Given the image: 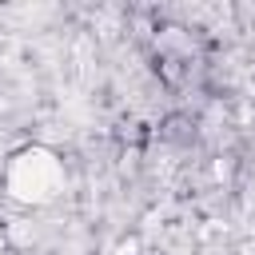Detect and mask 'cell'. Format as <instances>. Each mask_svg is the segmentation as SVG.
Returning a JSON list of instances; mask_svg holds the SVG:
<instances>
[{
    "mask_svg": "<svg viewBox=\"0 0 255 255\" xmlns=\"http://www.w3.org/2000/svg\"><path fill=\"white\" fill-rule=\"evenodd\" d=\"M64 191V163L48 147H24L8 163V195L20 203H52Z\"/></svg>",
    "mask_w": 255,
    "mask_h": 255,
    "instance_id": "cell-1",
    "label": "cell"
},
{
    "mask_svg": "<svg viewBox=\"0 0 255 255\" xmlns=\"http://www.w3.org/2000/svg\"><path fill=\"white\" fill-rule=\"evenodd\" d=\"M0 251H4V239H0Z\"/></svg>",
    "mask_w": 255,
    "mask_h": 255,
    "instance_id": "cell-3",
    "label": "cell"
},
{
    "mask_svg": "<svg viewBox=\"0 0 255 255\" xmlns=\"http://www.w3.org/2000/svg\"><path fill=\"white\" fill-rule=\"evenodd\" d=\"M112 255H139V239H124V243H116Z\"/></svg>",
    "mask_w": 255,
    "mask_h": 255,
    "instance_id": "cell-2",
    "label": "cell"
}]
</instances>
